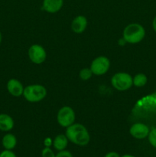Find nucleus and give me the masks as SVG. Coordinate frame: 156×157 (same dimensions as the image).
Wrapping results in <instances>:
<instances>
[{"mask_svg":"<svg viewBox=\"0 0 156 157\" xmlns=\"http://www.w3.org/2000/svg\"><path fill=\"white\" fill-rule=\"evenodd\" d=\"M87 26V19L84 15H78L75 17L71 23V29L76 34L83 33Z\"/></svg>","mask_w":156,"mask_h":157,"instance_id":"9b49d317","label":"nucleus"},{"mask_svg":"<svg viewBox=\"0 0 156 157\" xmlns=\"http://www.w3.org/2000/svg\"><path fill=\"white\" fill-rule=\"evenodd\" d=\"M145 35L143 26L138 23H131L124 29L123 38L125 42L137 44L142 41Z\"/></svg>","mask_w":156,"mask_h":157,"instance_id":"f03ea898","label":"nucleus"},{"mask_svg":"<svg viewBox=\"0 0 156 157\" xmlns=\"http://www.w3.org/2000/svg\"><path fill=\"white\" fill-rule=\"evenodd\" d=\"M149 132V128L148 126L142 123L134 124L129 129V133L131 136L138 140L145 139L148 136Z\"/></svg>","mask_w":156,"mask_h":157,"instance_id":"6e6552de","label":"nucleus"},{"mask_svg":"<svg viewBox=\"0 0 156 157\" xmlns=\"http://www.w3.org/2000/svg\"><path fill=\"white\" fill-rule=\"evenodd\" d=\"M121 157H136L135 156H132V155H130V154H125L123 156H122Z\"/></svg>","mask_w":156,"mask_h":157,"instance_id":"b1692460","label":"nucleus"},{"mask_svg":"<svg viewBox=\"0 0 156 157\" xmlns=\"http://www.w3.org/2000/svg\"><path fill=\"white\" fill-rule=\"evenodd\" d=\"M110 67V61L109 58L105 56H99L92 61L90 68L91 69L93 75L100 76L106 74Z\"/></svg>","mask_w":156,"mask_h":157,"instance_id":"423d86ee","label":"nucleus"},{"mask_svg":"<svg viewBox=\"0 0 156 157\" xmlns=\"http://www.w3.org/2000/svg\"><path fill=\"white\" fill-rule=\"evenodd\" d=\"M65 135L69 141L80 147L87 146L90 140L88 130L80 124H73L67 127Z\"/></svg>","mask_w":156,"mask_h":157,"instance_id":"f257e3e1","label":"nucleus"},{"mask_svg":"<svg viewBox=\"0 0 156 157\" xmlns=\"http://www.w3.org/2000/svg\"><path fill=\"white\" fill-rule=\"evenodd\" d=\"M148 141L153 147L156 148V128L153 129L148 133Z\"/></svg>","mask_w":156,"mask_h":157,"instance_id":"f3484780","label":"nucleus"},{"mask_svg":"<svg viewBox=\"0 0 156 157\" xmlns=\"http://www.w3.org/2000/svg\"><path fill=\"white\" fill-rule=\"evenodd\" d=\"M56 155L53 152V150L48 147H45L41 151V157H55Z\"/></svg>","mask_w":156,"mask_h":157,"instance_id":"a211bd4d","label":"nucleus"},{"mask_svg":"<svg viewBox=\"0 0 156 157\" xmlns=\"http://www.w3.org/2000/svg\"><path fill=\"white\" fill-rule=\"evenodd\" d=\"M15 123L11 116L6 113H0V130L9 132L13 129Z\"/></svg>","mask_w":156,"mask_h":157,"instance_id":"f8f14e48","label":"nucleus"},{"mask_svg":"<svg viewBox=\"0 0 156 157\" xmlns=\"http://www.w3.org/2000/svg\"><path fill=\"white\" fill-rule=\"evenodd\" d=\"M6 87H7L8 92L12 96L18 98V97H21V95H23L24 87H23V84L18 80L15 79V78L9 80Z\"/></svg>","mask_w":156,"mask_h":157,"instance_id":"1a4fd4ad","label":"nucleus"},{"mask_svg":"<svg viewBox=\"0 0 156 157\" xmlns=\"http://www.w3.org/2000/svg\"><path fill=\"white\" fill-rule=\"evenodd\" d=\"M0 157H17L12 150H5L0 153Z\"/></svg>","mask_w":156,"mask_h":157,"instance_id":"6ab92c4d","label":"nucleus"},{"mask_svg":"<svg viewBox=\"0 0 156 157\" xmlns=\"http://www.w3.org/2000/svg\"><path fill=\"white\" fill-rule=\"evenodd\" d=\"M52 144H53V142H52L51 140H50V138H47V139L45 140V141H44V145H45L46 147H49Z\"/></svg>","mask_w":156,"mask_h":157,"instance_id":"4be33fe9","label":"nucleus"},{"mask_svg":"<svg viewBox=\"0 0 156 157\" xmlns=\"http://www.w3.org/2000/svg\"><path fill=\"white\" fill-rule=\"evenodd\" d=\"M152 26H153V29H154V30L155 31V32H156V16L154 17V20H153Z\"/></svg>","mask_w":156,"mask_h":157,"instance_id":"5701e85b","label":"nucleus"},{"mask_svg":"<svg viewBox=\"0 0 156 157\" xmlns=\"http://www.w3.org/2000/svg\"><path fill=\"white\" fill-rule=\"evenodd\" d=\"M29 59L36 64L44 62L47 58V53L44 48L40 44H33L28 49Z\"/></svg>","mask_w":156,"mask_h":157,"instance_id":"0eeeda50","label":"nucleus"},{"mask_svg":"<svg viewBox=\"0 0 156 157\" xmlns=\"http://www.w3.org/2000/svg\"><path fill=\"white\" fill-rule=\"evenodd\" d=\"M147 77L144 74H138L133 78V85L137 87H143L147 83Z\"/></svg>","mask_w":156,"mask_h":157,"instance_id":"2eb2a0df","label":"nucleus"},{"mask_svg":"<svg viewBox=\"0 0 156 157\" xmlns=\"http://www.w3.org/2000/svg\"><path fill=\"white\" fill-rule=\"evenodd\" d=\"M2 35L1 32H0V44H1L2 42Z\"/></svg>","mask_w":156,"mask_h":157,"instance_id":"393cba45","label":"nucleus"},{"mask_svg":"<svg viewBox=\"0 0 156 157\" xmlns=\"http://www.w3.org/2000/svg\"><path fill=\"white\" fill-rule=\"evenodd\" d=\"M92 75H93V72L90 68H83L79 74L80 78L83 81H87L91 78Z\"/></svg>","mask_w":156,"mask_h":157,"instance_id":"dca6fc26","label":"nucleus"},{"mask_svg":"<svg viewBox=\"0 0 156 157\" xmlns=\"http://www.w3.org/2000/svg\"><path fill=\"white\" fill-rule=\"evenodd\" d=\"M55 157H73L71 153L67 150H62V151H58V154H56Z\"/></svg>","mask_w":156,"mask_h":157,"instance_id":"aec40b11","label":"nucleus"},{"mask_svg":"<svg viewBox=\"0 0 156 157\" xmlns=\"http://www.w3.org/2000/svg\"><path fill=\"white\" fill-rule=\"evenodd\" d=\"M104 157H120V156L116 152H110V153H106Z\"/></svg>","mask_w":156,"mask_h":157,"instance_id":"412c9836","label":"nucleus"},{"mask_svg":"<svg viewBox=\"0 0 156 157\" xmlns=\"http://www.w3.org/2000/svg\"><path fill=\"white\" fill-rule=\"evenodd\" d=\"M75 112L73 109L68 106H64L58 110L57 115L58 123L62 127H68L72 125L75 121Z\"/></svg>","mask_w":156,"mask_h":157,"instance_id":"39448f33","label":"nucleus"},{"mask_svg":"<svg viewBox=\"0 0 156 157\" xmlns=\"http://www.w3.org/2000/svg\"><path fill=\"white\" fill-rule=\"evenodd\" d=\"M68 139L65 134H58L53 141V147L58 151L64 150L68 144Z\"/></svg>","mask_w":156,"mask_h":157,"instance_id":"4468645a","label":"nucleus"},{"mask_svg":"<svg viewBox=\"0 0 156 157\" xmlns=\"http://www.w3.org/2000/svg\"><path fill=\"white\" fill-rule=\"evenodd\" d=\"M64 0H43L42 9L48 13H56L63 7Z\"/></svg>","mask_w":156,"mask_h":157,"instance_id":"9d476101","label":"nucleus"},{"mask_svg":"<svg viewBox=\"0 0 156 157\" xmlns=\"http://www.w3.org/2000/svg\"><path fill=\"white\" fill-rule=\"evenodd\" d=\"M2 144L5 150H12L17 145V138L12 133H6L2 139Z\"/></svg>","mask_w":156,"mask_h":157,"instance_id":"ddd939ff","label":"nucleus"},{"mask_svg":"<svg viewBox=\"0 0 156 157\" xmlns=\"http://www.w3.org/2000/svg\"><path fill=\"white\" fill-rule=\"evenodd\" d=\"M23 96L28 102H39L47 96V90L41 84H31L24 87Z\"/></svg>","mask_w":156,"mask_h":157,"instance_id":"7ed1b4c3","label":"nucleus"},{"mask_svg":"<svg viewBox=\"0 0 156 157\" xmlns=\"http://www.w3.org/2000/svg\"><path fill=\"white\" fill-rule=\"evenodd\" d=\"M111 84L117 90L125 91L133 85V78L129 74L125 72H118L112 77Z\"/></svg>","mask_w":156,"mask_h":157,"instance_id":"20e7f679","label":"nucleus"}]
</instances>
